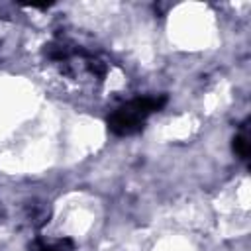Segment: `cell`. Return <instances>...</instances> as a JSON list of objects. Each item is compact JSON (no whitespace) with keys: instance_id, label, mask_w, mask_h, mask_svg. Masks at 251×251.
<instances>
[{"instance_id":"1","label":"cell","mask_w":251,"mask_h":251,"mask_svg":"<svg viewBox=\"0 0 251 251\" xmlns=\"http://www.w3.org/2000/svg\"><path fill=\"white\" fill-rule=\"evenodd\" d=\"M167 102V96H143V98H135L124 106H120L110 118H108V127L112 133L116 135H133L137 133L145 120L161 110Z\"/></svg>"},{"instance_id":"2","label":"cell","mask_w":251,"mask_h":251,"mask_svg":"<svg viewBox=\"0 0 251 251\" xmlns=\"http://www.w3.org/2000/svg\"><path fill=\"white\" fill-rule=\"evenodd\" d=\"M233 151L241 157V159H249V153H251V147H249V139L247 135H235L233 139Z\"/></svg>"},{"instance_id":"3","label":"cell","mask_w":251,"mask_h":251,"mask_svg":"<svg viewBox=\"0 0 251 251\" xmlns=\"http://www.w3.org/2000/svg\"><path fill=\"white\" fill-rule=\"evenodd\" d=\"M39 251H73V241L71 239H61L51 245H43Z\"/></svg>"}]
</instances>
